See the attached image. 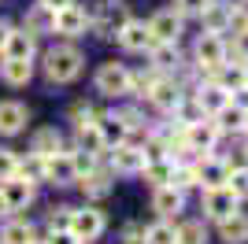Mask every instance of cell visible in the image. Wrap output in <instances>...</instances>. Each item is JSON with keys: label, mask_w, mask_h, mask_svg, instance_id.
Returning <instances> with one entry per match:
<instances>
[{"label": "cell", "mask_w": 248, "mask_h": 244, "mask_svg": "<svg viewBox=\"0 0 248 244\" xmlns=\"http://www.w3.org/2000/svg\"><path fill=\"white\" fill-rule=\"evenodd\" d=\"M82 63H85V56L74 48V45H56V48L45 52V74H48V81H56V85L74 81L82 74Z\"/></svg>", "instance_id": "obj_1"}, {"label": "cell", "mask_w": 248, "mask_h": 244, "mask_svg": "<svg viewBox=\"0 0 248 244\" xmlns=\"http://www.w3.org/2000/svg\"><path fill=\"white\" fill-rule=\"evenodd\" d=\"M233 211H237V193H233L230 185H215V189L204 193V214L207 218L222 222V218H230Z\"/></svg>", "instance_id": "obj_2"}, {"label": "cell", "mask_w": 248, "mask_h": 244, "mask_svg": "<svg viewBox=\"0 0 248 244\" xmlns=\"http://www.w3.org/2000/svg\"><path fill=\"white\" fill-rule=\"evenodd\" d=\"M96 89L104 96H126L130 92V71H126L123 63H104L100 71H96Z\"/></svg>", "instance_id": "obj_3"}, {"label": "cell", "mask_w": 248, "mask_h": 244, "mask_svg": "<svg viewBox=\"0 0 248 244\" xmlns=\"http://www.w3.org/2000/svg\"><path fill=\"white\" fill-rule=\"evenodd\" d=\"M197 63H200V67H207V71L226 67V41L218 37L215 30H207L204 37L197 41Z\"/></svg>", "instance_id": "obj_4"}, {"label": "cell", "mask_w": 248, "mask_h": 244, "mask_svg": "<svg viewBox=\"0 0 248 244\" xmlns=\"http://www.w3.org/2000/svg\"><path fill=\"white\" fill-rule=\"evenodd\" d=\"M67 229H71L78 241H96V237L104 233V214H100V211H93V207L71 211V222H67Z\"/></svg>", "instance_id": "obj_5"}, {"label": "cell", "mask_w": 248, "mask_h": 244, "mask_svg": "<svg viewBox=\"0 0 248 244\" xmlns=\"http://www.w3.org/2000/svg\"><path fill=\"white\" fill-rule=\"evenodd\" d=\"M33 200V185L22 178H8L0 182V211H22Z\"/></svg>", "instance_id": "obj_6"}, {"label": "cell", "mask_w": 248, "mask_h": 244, "mask_svg": "<svg viewBox=\"0 0 248 244\" xmlns=\"http://www.w3.org/2000/svg\"><path fill=\"white\" fill-rule=\"evenodd\" d=\"M45 182H52V185H71V182H78V170H74L71 152H52V155H45Z\"/></svg>", "instance_id": "obj_7"}, {"label": "cell", "mask_w": 248, "mask_h": 244, "mask_svg": "<svg viewBox=\"0 0 248 244\" xmlns=\"http://www.w3.org/2000/svg\"><path fill=\"white\" fill-rule=\"evenodd\" d=\"M148 30H152L155 45H174L178 33H182V15H174V11H159V15L148 22Z\"/></svg>", "instance_id": "obj_8"}, {"label": "cell", "mask_w": 248, "mask_h": 244, "mask_svg": "<svg viewBox=\"0 0 248 244\" xmlns=\"http://www.w3.org/2000/svg\"><path fill=\"white\" fill-rule=\"evenodd\" d=\"M126 22H130V15H126V8H100L96 11V37H119V30H123Z\"/></svg>", "instance_id": "obj_9"}, {"label": "cell", "mask_w": 248, "mask_h": 244, "mask_svg": "<svg viewBox=\"0 0 248 244\" xmlns=\"http://www.w3.org/2000/svg\"><path fill=\"white\" fill-rule=\"evenodd\" d=\"M119 41H123V48H130V52H145V48H152V45H155L152 30H148L145 22H134V19L119 30Z\"/></svg>", "instance_id": "obj_10"}, {"label": "cell", "mask_w": 248, "mask_h": 244, "mask_svg": "<svg viewBox=\"0 0 248 244\" xmlns=\"http://www.w3.org/2000/svg\"><path fill=\"white\" fill-rule=\"evenodd\" d=\"M22 126H26V107L15 100H4L0 104V133L15 137V133H22Z\"/></svg>", "instance_id": "obj_11"}, {"label": "cell", "mask_w": 248, "mask_h": 244, "mask_svg": "<svg viewBox=\"0 0 248 244\" xmlns=\"http://www.w3.org/2000/svg\"><path fill=\"white\" fill-rule=\"evenodd\" d=\"M85 30V11L78 4H67V8L56 11V33H67V37H78Z\"/></svg>", "instance_id": "obj_12"}, {"label": "cell", "mask_w": 248, "mask_h": 244, "mask_svg": "<svg viewBox=\"0 0 248 244\" xmlns=\"http://www.w3.org/2000/svg\"><path fill=\"white\" fill-rule=\"evenodd\" d=\"M215 137H218V126H215V122H204V119H200V122H189V126H186V141H189V148H197V152H200V148L207 152V148L215 144Z\"/></svg>", "instance_id": "obj_13"}, {"label": "cell", "mask_w": 248, "mask_h": 244, "mask_svg": "<svg viewBox=\"0 0 248 244\" xmlns=\"http://www.w3.org/2000/svg\"><path fill=\"white\" fill-rule=\"evenodd\" d=\"M8 60H33V33L30 30H11L8 45H4Z\"/></svg>", "instance_id": "obj_14"}, {"label": "cell", "mask_w": 248, "mask_h": 244, "mask_svg": "<svg viewBox=\"0 0 248 244\" xmlns=\"http://www.w3.org/2000/svg\"><path fill=\"white\" fill-rule=\"evenodd\" d=\"M152 207L159 214H178L182 211V189H174V185H155V196H152Z\"/></svg>", "instance_id": "obj_15"}, {"label": "cell", "mask_w": 248, "mask_h": 244, "mask_svg": "<svg viewBox=\"0 0 248 244\" xmlns=\"http://www.w3.org/2000/svg\"><path fill=\"white\" fill-rule=\"evenodd\" d=\"M26 30H30L33 37H41V33H56V11L45 8V4L30 8V15H26Z\"/></svg>", "instance_id": "obj_16"}, {"label": "cell", "mask_w": 248, "mask_h": 244, "mask_svg": "<svg viewBox=\"0 0 248 244\" xmlns=\"http://www.w3.org/2000/svg\"><path fill=\"white\" fill-rule=\"evenodd\" d=\"M218 233H222V241L226 244H245L248 241V214H230V218H222L218 222Z\"/></svg>", "instance_id": "obj_17"}, {"label": "cell", "mask_w": 248, "mask_h": 244, "mask_svg": "<svg viewBox=\"0 0 248 244\" xmlns=\"http://www.w3.org/2000/svg\"><path fill=\"white\" fill-rule=\"evenodd\" d=\"M155 107H163V111H174L178 104H182V92H178L174 81H152V89H148Z\"/></svg>", "instance_id": "obj_18"}, {"label": "cell", "mask_w": 248, "mask_h": 244, "mask_svg": "<svg viewBox=\"0 0 248 244\" xmlns=\"http://www.w3.org/2000/svg\"><path fill=\"white\" fill-rule=\"evenodd\" d=\"M111 163H115V170H123V174H137L145 167V155L137 152V148H130V144H115Z\"/></svg>", "instance_id": "obj_19"}, {"label": "cell", "mask_w": 248, "mask_h": 244, "mask_svg": "<svg viewBox=\"0 0 248 244\" xmlns=\"http://www.w3.org/2000/svg\"><path fill=\"white\" fill-rule=\"evenodd\" d=\"M197 178H200V185L215 189V185H226L230 167H226V163H218V159H207V155H204V163L197 167Z\"/></svg>", "instance_id": "obj_20"}, {"label": "cell", "mask_w": 248, "mask_h": 244, "mask_svg": "<svg viewBox=\"0 0 248 244\" xmlns=\"http://www.w3.org/2000/svg\"><path fill=\"white\" fill-rule=\"evenodd\" d=\"M0 78L8 81V85H26V81L33 78V63H30V60H8V56H4Z\"/></svg>", "instance_id": "obj_21"}, {"label": "cell", "mask_w": 248, "mask_h": 244, "mask_svg": "<svg viewBox=\"0 0 248 244\" xmlns=\"http://www.w3.org/2000/svg\"><path fill=\"white\" fill-rule=\"evenodd\" d=\"M15 178H22V182H30V185H37V182H45V155H37V152H30L26 159L15 167Z\"/></svg>", "instance_id": "obj_22"}, {"label": "cell", "mask_w": 248, "mask_h": 244, "mask_svg": "<svg viewBox=\"0 0 248 244\" xmlns=\"http://www.w3.org/2000/svg\"><path fill=\"white\" fill-rule=\"evenodd\" d=\"M78 182H82L85 196H108V193H111V178H108V170H85V174H78Z\"/></svg>", "instance_id": "obj_23"}, {"label": "cell", "mask_w": 248, "mask_h": 244, "mask_svg": "<svg viewBox=\"0 0 248 244\" xmlns=\"http://www.w3.org/2000/svg\"><path fill=\"white\" fill-rule=\"evenodd\" d=\"M200 19H204V26H207V30L222 33V30L230 26V19H233V11H230L226 4H207V8L200 11Z\"/></svg>", "instance_id": "obj_24"}, {"label": "cell", "mask_w": 248, "mask_h": 244, "mask_svg": "<svg viewBox=\"0 0 248 244\" xmlns=\"http://www.w3.org/2000/svg\"><path fill=\"white\" fill-rule=\"evenodd\" d=\"M197 104L204 107V111L215 115L218 107H226V104H230V96H226V89H222V85L215 81V85H207V89H200V92H197Z\"/></svg>", "instance_id": "obj_25"}, {"label": "cell", "mask_w": 248, "mask_h": 244, "mask_svg": "<svg viewBox=\"0 0 248 244\" xmlns=\"http://www.w3.org/2000/svg\"><path fill=\"white\" fill-rule=\"evenodd\" d=\"M215 126H218V130H245V119H248V111H245V107H230V104H226V107H218V111H215Z\"/></svg>", "instance_id": "obj_26"}, {"label": "cell", "mask_w": 248, "mask_h": 244, "mask_svg": "<svg viewBox=\"0 0 248 244\" xmlns=\"http://www.w3.org/2000/svg\"><path fill=\"white\" fill-rule=\"evenodd\" d=\"M141 170H145V178L152 185H170V174H174V163H167V159H148L145 167H141Z\"/></svg>", "instance_id": "obj_27"}, {"label": "cell", "mask_w": 248, "mask_h": 244, "mask_svg": "<svg viewBox=\"0 0 248 244\" xmlns=\"http://www.w3.org/2000/svg\"><path fill=\"white\" fill-rule=\"evenodd\" d=\"M96 130H100V137H104V144H123L126 141V126H123V119H96Z\"/></svg>", "instance_id": "obj_28"}, {"label": "cell", "mask_w": 248, "mask_h": 244, "mask_svg": "<svg viewBox=\"0 0 248 244\" xmlns=\"http://www.w3.org/2000/svg\"><path fill=\"white\" fill-rule=\"evenodd\" d=\"M0 244H33L30 222H8V226H4V233H0Z\"/></svg>", "instance_id": "obj_29"}, {"label": "cell", "mask_w": 248, "mask_h": 244, "mask_svg": "<svg viewBox=\"0 0 248 244\" xmlns=\"http://www.w3.org/2000/svg\"><path fill=\"white\" fill-rule=\"evenodd\" d=\"M60 133L56 130H37L33 133V144H30V152H37V155H52V152H60Z\"/></svg>", "instance_id": "obj_30"}, {"label": "cell", "mask_w": 248, "mask_h": 244, "mask_svg": "<svg viewBox=\"0 0 248 244\" xmlns=\"http://www.w3.org/2000/svg\"><path fill=\"white\" fill-rule=\"evenodd\" d=\"M78 148H82V152H93V155L108 148L104 137H100V130H96V122L93 126H78Z\"/></svg>", "instance_id": "obj_31"}, {"label": "cell", "mask_w": 248, "mask_h": 244, "mask_svg": "<svg viewBox=\"0 0 248 244\" xmlns=\"http://www.w3.org/2000/svg\"><path fill=\"white\" fill-rule=\"evenodd\" d=\"M174 244H204V226L200 222H182L174 229Z\"/></svg>", "instance_id": "obj_32"}, {"label": "cell", "mask_w": 248, "mask_h": 244, "mask_svg": "<svg viewBox=\"0 0 248 244\" xmlns=\"http://www.w3.org/2000/svg\"><path fill=\"white\" fill-rule=\"evenodd\" d=\"M145 244H174V226L170 222H155L145 229Z\"/></svg>", "instance_id": "obj_33"}, {"label": "cell", "mask_w": 248, "mask_h": 244, "mask_svg": "<svg viewBox=\"0 0 248 244\" xmlns=\"http://www.w3.org/2000/svg\"><path fill=\"white\" fill-rule=\"evenodd\" d=\"M152 63L159 67V71L174 67V63H178V52H174V45H155V52H152Z\"/></svg>", "instance_id": "obj_34"}, {"label": "cell", "mask_w": 248, "mask_h": 244, "mask_svg": "<svg viewBox=\"0 0 248 244\" xmlns=\"http://www.w3.org/2000/svg\"><path fill=\"white\" fill-rule=\"evenodd\" d=\"M226 185L233 189V193H237V200H241V196H248V167H237V170H230Z\"/></svg>", "instance_id": "obj_35"}, {"label": "cell", "mask_w": 248, "mask_h": 244, "mask_svg": "<svg viewBox=\"0 0 248 244\" xmlns=\"http://www.w3.org/2000/svg\"><path fill=\"white\" fill-rule=\"evenodd\" d=\"M15 167H19L15 152H11V148H0V182H8V178H15Z\"/></svg>", "instance_id": "obj_36"}, {"label": "cell", "mask_w": 248, "mask_h": 244, "mask_svg": "<svg viewBox=\"0 0 248 244\" xmlns=\"http://www.w3.org/2000/svg\"><path fill=\"white\" fill-rule=\"evenodd\" d=\"M71 119H74V130H78V126H93V122L100 119V115H96L93 107H89V104H78V107L71 111Z\"/></svg>", "instance_id": "obj_37"}, {"label": "cell", "mask_w": 248, "mask_h": 244, "mask_svg": "<svg viewBox=\"0 0 248 244\" xmlns=\"http://www.w3.org/2000/svg\"><path fill=\"white\" fill-rule=\"evenodd\" d=\"M71 159H74V170L78 174L93 170V152H82V148H78V152H71Z\"/></svg>", "instance_id": "obj_38"}, {"label": "cell", "mask_w": 248, "mask_h": 244, "mask_svg": "<svg viewBox=\"0 0 248 244\" xmlns=\"http://www.w3.org/2000/svg\"><path fill=\"white\" fill-rule=\"evenodd\" d=\"M207 4H211V0H178V11H182V15H200Z\"/></svg>", "instance_id": "obj_39"}, {"label": "cell", "mask_w": 248, "mask_h": 244, "mask_svg": "<svg viewBox=\"0 0 248 244\" xmlns=\"http://www.w3.org/2000/svg\"><path fill=\"white\" fill-rule=\"evenodd\" d=\"M67 222H71V207H56V214H52V229H67Z\"/></svg>", "instance_id": "obj_40"}, {"label": "cell", "mask_w": 248, "mask_h": 244, "mask_svg": "<svg viewBox=\"0 0 248 244\" xmlns=\"http://www.w3.org/2000/svg\"><path fill=\"white\" fill-rule=\"evenodd\" d=\"M48 244H78V237H74L71 229H52Z\"/></svg>", "instance_id": "obj_41"}, {"label": "cell", "mask_w": 248, "mask_h": 244, "mask_svg": "<svg viewBox=\"0 0 248 244\" xmlns=\"http://www.w3.org/2000/svg\"><path fill=\"white\" fill-rule=\"evenodd\" d=\"M237 60L248 67V30H245V33H237Z\"/></svg>", "instance_id": "obj_42"}, {"label": "cell", "mask_w": 248, "mask_h": 244, "mask_svg": "<svg viewBox=\"0 0 248 244\" xmlns=\"http://www.w3.org/2000/svg\"><path fill=\"white\" fill-rule=\"evenodd\" d=\"M45 8H52V11H60V8H67V4H74V0H41Z\"/></svg>", "instance_id": "obj_43"}, {"label": "cell", "mask_w": 248, "mask_h": 244, "mask_svg": "<svg viewBox=\"0 0 248 244\" xmlns=\"http://www.w3.org/2000/svg\"><path fill=\"white\" fill-rule=\"evenodd\" d=\"M8 33H11V30L4 26V22H0V52H4V45H8Z\"/></svg>", "instance_id": "obj_44"}, {"label": "cell", "mask_w": 248, "mask_h": 244, "mask_svg": "<svg viewBox=\"0 0 248 244\" xmlns=\"http://www.w3.org/2000/svg\"><path fill=\"white\" fill-rule=\"evenodd\" d=\"M237 11H241V15L248 19V0H241V4H237Z\"/></svg>", "instance_id": "obj_45"}, {"label": "cell", "mask_w": 248, "mask_h": 244, "mask_svg": "<svg viewBox=\"0 0 248 244\" xmlns=\"http://www.w3.org/2000/svg\"><path fill=\"white\" fill-rule=\"evenodd\" d=\"M33 244H37V241H33Z\"/></svg>", "instance_id": "obj_46"}]
</instances>
